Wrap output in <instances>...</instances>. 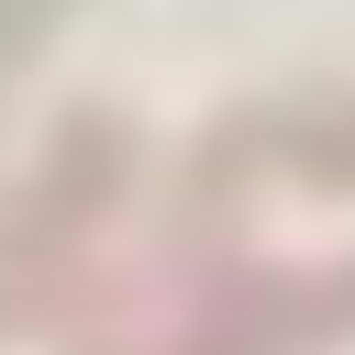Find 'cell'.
Instances as JSON below:
<instances>
[{"label":"cell","instance_id":"obj_1","mask_svg":"<svg viewBox=\"0 0 355 355\" xmlns=\"http://www.w3.org/2000/svg\"><path fill=\"white\" fill-rule=\"evenodd\" d=\"M44 11H55V0H0V55H11V44H22V33L44 22Z\"/></svg>","mask_w":355,"mask_h":355}]
</instances>
